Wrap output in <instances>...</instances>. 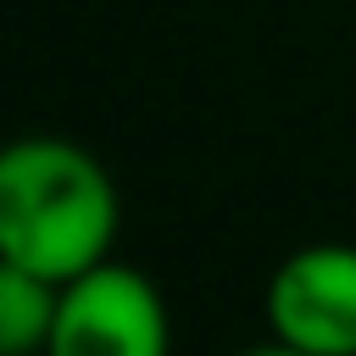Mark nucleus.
I'll list each match as a JSON object with an SVG mask.
<instances>
[{
	"instance_id": "1",
	"label": "nucleus",
	"mask_w": 356,
	"mask_h": 356,
	"mask_svg": "<svg viewBox=\"0 0 356 356\" xmlns=\"http://www.w3.org/2000/svg\"><path fill=\"white\" fill-rule=\"evenodd\" d=\"M117 184L61 134H17L0 145V261L50 284H72L111 261Z\"/></svg>"
},
{
	"instance_id": "2",
	"label": "nucleus",
	"mask_w": 356,
	"mask_h": 356,
	"mask_svg": "<svg viewBox=\"0 0 356 356\" xmlns=\"http://www.w3.org/2000/svg\"><path fill=\"white\" fill-rule=\"evenodd\" d=\"M167 350H172L167 300L139 267L100 261L83 278L61 284L44 356H167Z\"/></svg>"
},
{
	"instance_id": "3",
	"label": "nucleus",
	"mask_w": 356,
	"mask_h": 356,
	"mask_svg": "<svg viewBox=\"0 0 356 356\" xmlns=\"http://www.w3.org/2000/svg\"><path fill=\"white\" fill-rule=\"evenodd\" d=\"M267 328L306 356H356V245L289 250L267 278Z\"/></svg>"
},
{
	"instance_id": "4",
	"label": "nucleus",
	"mask_w": 356,
	"mask_h": 356,
	"mask_svg": "<svg viewBox=\"0 0 356 356\" xmlns=\"http://www.w3.org/2000/svg\"><path fill=\"white\" fill-rule=\"evenodd\" d=\"M56 300L61 284L17 261H0V356H44L56 328Z\"/></svg>"
},
{
	"instance_id": "5",
	"label": "nucleus",
	"mask_w": 356,
	"mask_h": 356,
	"mask_svg": "<svg viewBox=\"0 0 356 356\" xmlns=\"http://www.w3.org/2000/svg\"><path fill=\"white\" fill-rule=\"evenodd\" d=\"M234 356H306V350H289V345L267 339V345H245V350H234Z\"/></svg>"
}]
</instances>
